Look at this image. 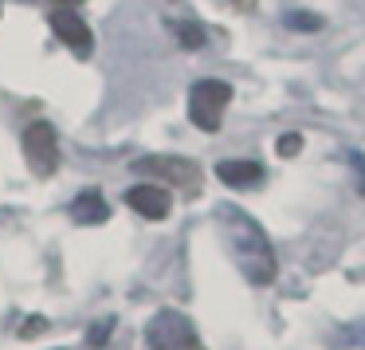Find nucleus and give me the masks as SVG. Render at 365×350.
<instances>
[{"mask_svg": "<svg viewBox=\"0 0 365 350\" xmlns=\"http://www.w3.org/2000/svg\"><path fill=\"white\" fill-rule=\"evenodd\" d=\"M228 103H232V87L224 79L192 83V91H189V119H192V126H200L205 134H216Z\"/></svg>", "mask_w": 365, "mask_h": 350, "instance_id": "nucleus-2", "label": "nucleus"}, {"mask_svg": "<svg viewBox=\"0 0 365 350\" xmlns=\"http://www.w3.org/2000/svg\"><path fill=\"white\" fill-rule=\"evenodd\" d=\"M216 177L224 185H232V189H252V185L263 181V166L259 161H220Z\"/></svg>", "mask_w": 365, "mask_h": 350, "instance_id": "nucleus-8", "label": "nucleus"}, {"mask_svg": "<svg viewBox=\"0 0 365 350\" xmlns=\"http://www.w3.org/2000/svg\"><path fill=\"white\" fill-rule=\"evenodd\" d=\"M216 224H220V236H224V244H228L236 268L244 271V279L255 284V287H267L271 279H275V271H279L275 248H271L267 232H263L259 224L236 205L216 209Z\"/></svg>", "mask_w": 365, "mask_h": 350, "instance_id": "nucleus-1", "label": "nucleus"}, {"mask_svg": "<svg viewBox=\"0 0 365 350\" xmlns=\"http://www.w3.org/2000/svg\"><path fill=\"white\" fill-rule=\"evenodd\" d=\"M71 216L79 224H103L106 216H110V209H106V201L98 197V189H83L79 197L71 201Z\"/></svg>", "mask_w": 365, "mask_h": 350, "instance_id": "nucleus-9", "label": "nucleus"}, {"mask_svg": "<svg viewBox=\"0 0 365 350\" xmlns=\"http://www.w3.org/2000/svg\"><path fill=\"white\" fill-rule=\"evenodd\" d=\"M51 32H56L59 40H63L67 48L75 51V56H91V48H95V36H91V28L83 24L79 16H75V9H63V4L51 12Z\"/></svg>", "mask_w": 365, "mask_h": 350, "instance_id": "nucleus-6", "label": "nucleus"}, {"mask_svg": "<svg viewBox=\"0 0 365 350\" xmlns=\"http://www.w3.org/2000/svg\"><path fill=\"white\" fill-rule=\"evenodd\" d=\"M134 174L161 177L165 185H181V189H197L200 185V166L189 158H173V154H153V158H138Z\"/></svg>", "mask_w": 365, "mask_h": 350, "instance_id": "nucleus-5", "label": "nucleus"}, {"mask_svg": "<svg viewBox=\"0 0 365 350\" xmlns=\"http://www.w3.org/2000/svg\"><path fill=\"white\" fill-rule=\"evenodd\" d=\"M43 326H48L43 319H28V323H24V334H32V331H43Z\"/></svg>", "mask_w": 365, "mask_h": 350, "instance_id": "nucleus-15", "label": "nucleus"}, {"mask_svg": "<svg viewBox=\"0 0 365 350\" xmlns=\"http://www.w3.org/2000/svg\"><path fill=\"white\" fill-rule=\"evenodd\" d=\"M299 150H302V134H283L279 138V154H283V158H294Z\"/></svg>", "mask_w": 365, "mask_h": 350, "instance_id": "nucleus-13", "label": "nucleus"}, {"mask_svg": "<svg viewBox=\"0 0 365 350\" xmlns=\"http://www.w3.org/2000/svg\"><path fill=\"white\" fill-rule=\"evenodd\" d=\"M126 205L134 209V213H142L145 221H165L169 209H173V197H169V189H161V185H134V189L126 193Z\"/></svg>", "mask_w": 365, "mask_h": 350, "instance_id": "nucleus-7", "label": "nucleus"}, {"mask_svg": "<svg viewBox=\"0 0 365 350\" xmlns=\"http://www.w3.org/2000/svg\"><path fill=\"white\" fill-rule=\"evenodd\" d=\"M59 4H63V9H75V4H83V0H59Z\"/></svg>", "mask_w": 365, "mask_h": 350, "instance_id": "nucleus-16", "label": "nucleus"}, {"mask_svg": "<svg viewBox=\"0 0 365 350\" xmlns=\"http://www.w3.org/2000/svg\"><path fill=\"white\" fill-rule=\"evenodd\" d=\"M283 24L291 28V32H322L326 20L318 16V12H299V9H294V12H287V16H283Z\"/></svg>", "mask_w": 365, "mask_h": 350, "instance_id": "nucleus-10", "label": "nucleus"}, {"mask_svg": "<svg viewBox=\"0 0 365 350\" xmlns=\"http://www.w3.org/2000/svg\"><path fill=\"white\" fill-rule=\"evenodd\" d=\"M24 161L36 177H51L59 169V138L51 122H32L24 130Z\"/></svg>", "mask_w": 365, "mask_h": 350, "instance_id": "nucleus-4", "label": "nucleus"}, {"mask_svg": "<svg viewBox=\"0 0 365 350\" xmlns=\"http://www.w3.org/2000/svg\"><path fill=\"white\" fill-rule=\"evenodd\" d=\"M349 166L357 169V181H361V185H357V189L365 193V161H361V154H354V150H349Z\"/></svg>", "mask_w": 365, "mask_h": 350, "instance_id": "nucleus-14", "label": "nucleus"}, {"mask_svg": "<svg viewBox=\"0 0 365 350\" xmlns=\"http://www.w3.org/2000/svg\"><path fill=\"white\" fill-rule=\"evenodd\" d=\"M177 40H181L185 48H200V44H205V28L185 20V24H177Z\"/></svg>", "mask_w": 365, "mask_h": 350, "instance_id": "nucleus-11", "label": "nucleus"}, {"mask_svg": "<svg viewBox=\"0 0 365 350\" xmlns=\"http://www.w3.org/2000/svg\"><path fill=\"white\" fill-rule=\"evenodd\" d=\"M145 342L150 350H197V326L181 311H158L145 323Z\"/></svg>", "mask_w": 365, "mask_h": 350, "instance_id": "nucleus-3", "label": "nucleus"}, {"mask_svg": "<svg viewBox=\"0 0 365 350\" xmlns=\"http://www.w3.org/2000/svg\"><path fill=\"white\" fill-rule=\"evenodd\" d=\"M110 331H114V319H103V323H95V326L87 331V342H91V346H106Z\"/></svg>", "mask_w": 365, "mask_h": 350, "instance_id": "nucleus-12", "label": "nucleus"}]
</instances>
